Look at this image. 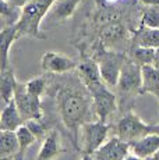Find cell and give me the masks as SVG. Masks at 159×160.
Listing matches in <instances>:
<instances>
[{
  "label": "cell",
  "instance_id": "6da1fadb",
  "mask_svg": "<svg viewBox=\"0 0 159 160\" xmlns=\"http://www.w3.org/2000/svg\"><path fill=\"white\" fill-rule=\"evenodd\" d=\"M90 91H85L81 87L74 85H63L56 92L57 110L62 117L64 125L70 130L73 135V143L77 146L78 131L81 130L82 124L87 122L90 116L91 106L94 107L92 96H90Z\"/></svg>",
  "mask_w": 159,
  "mask_h": 160
},
{
  "label": "cell",
  "instance_id": "7a4b0ae2",
  "mask_svg": "<svg viewBox=\"0 0 159 160\" xmlns=\"http://www.w3.org/2000/svg\"><path fill=\"white\" fill-rule=\"evenodd\" d=\"M53 2L54 0H31L23 8V14L17 24L18 38L29 36L35 39H46V35L41 32V24Z\"/></svg>",
  "mask_w": 159,
  "mask_h": 160
},
{
  "label": "cell",
  "instance_id": "3957f363",
  "mask_svg": "<svg viewBox=\"0 0 159 160\" xmlns=\"http://www.w3.org/2000/svg\"><path fill=\"white\" fill-rule=\"evenodd\" d=\"M158 130H159V127L145 124L134 113H127L126 116H123L120 121L117 122V127H116L117 137H120L126 142H133V141L145 137L148 134L158 132Z\"/></svg>",
  "mask_w": 159,
  "mask_h": 160
},
{
  "label": "cell",
  "instance_id": "277c9868",
  "mask_svg": "<svg viewBox=\"0 0 159 160\" xmlns=\"http://www.w3.org/2000/svg\"><path fill=\"white\" fill-rule=\"evenodd\" d=\"M87 89L92 96L94 110L96 116L99 117L100 121H105L116 110V96L109 91V87L103 81Z\"/></svg>",
  "mask_w": 159,
  "mask_h": 160
},
{
  "label": "cell",
  "instance_id": "5b68a950",
  "mask_svg": "<svg viewBox=\"0 0 159 160\" xmlns=\"http://www.w3.org/2000/svg\"><path fill=\"white\" fill-rule=\"evenodd\" d=\"M124 61H126V57L115 52H102L99 54L98 63H99L100 75L108 87H117Z\"/></svg>",
  "mask_w": 159,
  "mask_h": 160
},
{
  "label": "cell",
  "instance_id": "8992f818",
  "mask_svg": "<svg viewBox=\"0 0 159 160\" xmlns=\"http://www.w3.org/2000/svg\"><path fill=\"white\" fill-rule=\"evenodd\" d=\"M82 131V143H84V153L94 155L100 146L105 143L108 138L109 127L103 121L84 122L81 127Z\"/></svg>",
  "mask_w": 159,
  "mask_h": 160
},
{
  "label": "cell",
  "instance_id": "52a82bcc",
  "mask_svg": "<svg viewBox=\"0 0 159 160\" xmlns=\"http://www.w3.org/2000/svg\"><path fill=\"white\" fill-rule=\"evenodd\" d=\"M142 87V66L136 61L126 60L121 67L120 78L117 82V88L124 93H141Z\"/></svg>",
  "mask_w": 159,
  "mask_h": 160
},
{
  "label": "cell",
  "instance_id": "ba28073f",
  "mask_svg": "<svg viewBox=\"0 0 159 160\" xmlns=\"http://www.w3.org/2000/svg\"><path fill=\"white\" fill-rule=\"evenodd\" d=\"M14 102H16L18 110L23 114L24 120H42V104H41V98L39 96H33L29 92H27L24 84H18V87L16 89L14 93Z\"/></svg>",
  "mask_w": 159,
  "mask_h": 160
},
{
  "label": "cell",
  "instance_id": "9c48e42d",
  "mask_svg": "<svg viewBox=\"0 0 159 160\" xmlns=\"http://www.w3.org/2000/svg\"><path fill=\"white\" fill-rule=\"evenodd\" d=\"M130 142L113 137L94 153V160H124L130 155Z\"/></svg>",
  "mask_w": 159,
  "mask_h": 160
},
{
  "label": "cell",
  "instance_id": "30bf717a",
  "mask_svg": "<svg viewBox=\"0 0 159 160\" xmlns=\"http://www.w3.org/2000/svg\"><path fill=\"white\" fill-rule=\"evenodd\" d=\"M41 66L44 71L52 74H66L78 67L73 58L63 56L56 52H46L41 58Z\"/></svg>",
  "mask_w": 159,
  "mask_h": 160
},
{
  "label": "cell",
  "instance_id": "8fae6325",
  "mask_svg": "<svg viewBox=\"0 0 159 160\" xmlns=\"http://www.w3.org/2000/svg\"><path fill=\"white\" fill-rule=\"evenodd\" d=\"M80 3H81V0H54L52 3L50 8H49L45 20L50 21V22L66 21L67 18H70L74 14Z\"/></svg>",
  "mask_w": 159,
  "mask_h": 160
},
{
  "label": "cell",
  "instance_id": "7c38bea8",
  "mask_svg": "<svg viewBox=\"0 0 159 160\" xmlns=\"http://www.w3.org/2000/svg\"><path fill=\"white\" fill-rule=\"evenodd\" d=\"M62 152L63 146L60 132L57 130H52L44 138V143H42L35 160H54Z\"/></svg>",
  "mask_w": 159,
  "mask_h": 160
},
{
  "label": "cell",
  "instance_id": "4fadbf2b",
  "mask_svg": "<svg viewBox=\"0 0 159 160\" xmlns=\"http://www.w3.org/2000/svg\"><path fill=\"white\" fill-rule=\"evenodd\" d=\"M159 149V134L154 132V134H148L142 138L130 142V150L131 153L140 156V158H151Z\"/></svg>",
  "mask_w": 159,
  "mask_h": 160
},
{
  "label": "cell",
  "instance_id": "5bb4252c",
  "mask_svg": "<svg viewBox=\"0 0 159 160\" xmlns=\"http://www.w3.org/2000/svg\"><path fill=\"white\" fill-rule=\"evenodd\" d=\"M25 124L23 114L18 110L14 99L11 102L6 103V107L2 112L0 117V130L2 131H17L21 125Z\"/></svg>",
  "mask_w": 159,
  "mask_h": 160
},
{
  "label": "cell",
  "instance_id": "9a60e30c",
  "mask_svg": "<svg viewBox=\"0 0 159 160\" xmlns=\"http://www.w3.org/2000/svg\"><path fill=\"white\" fill-rule=\"evenodd\" d=\"M80 78L82 79V82L85 84V87L90 88L92 85H96L99 82H102V75H100V68L99 63L92 58H87V60L81 61L77 67Z\"/></svg>",
  "mask_w": 159,
  "mask_h": 160
},
{
  "label": "cell",
  "instance_id": "2e32d148",
  "mask_svg": "<svg viewBox=\"0 0 159 160\" xmlns=\"http://www.w3.org/2000/svg\"><path fill=\"white\" fill-rule=\"evenodd\" d=\"M141 93H151L159 99V68L154 64L142 66Z\"/></svg>",
  "mask_w": 159,
  "mask_h": 160
},
{
  "label": "cell",
  "instance_id": "e0dca14e",
  "mask_svg": "<svg viewBox=\"0 0 159 160\" xmlns=\"http://www.w3.org/2000/svg\"><path fill=\"white\" fill-rule=\"evenodd\" d=\"M18 87V82L14 75V70L11 66L2 70V78H0V95L4 103H8L14 99V93Z\"/></svg>",
  "mask_w": 159,
  "mask_h": 160
},
{
  "label": "cell",
  "instance_id": "ac0fdd59",
  "mask_svg": "<svg viewBox=\"0 0 159 160\" xmlns=\"http://www.w3.org/2000/svg\"><path fill=\"white\" fill-rule=\"evenodd\" d=\"M18 152L17 131H0V160L14 159Z\"/></svg>",
  "mask_w": 159,
  "mask_h": 160
},
{
  "label": "cell",
  "instance_id": "d6986e66",
  "mask_svg": "<svg viewBox=\"0 0 159 160\" xmlns=\"http://www.w3.org/2000/svg\"><path fill=\"white\" fill-rule=\"evenodd\" d=\"M18 39V31L17 25L11 27H3L2 33H0V45H2V70L7 68L8 64V52H10L11 45Z\"/></svg>",
  "mask_w": 159,
  "mask_h": 160
},
{
  "label": "cell",
  "instance_id": "ffe728a7",
  "mask_svg": "<svg viewBox=\"0 0 159 160\" xmlns=\"http://www.w3.org/2000/svg\"><path fill=\"white\" fill-rule=\"evenodd\" d=\"M17 137H18V152H17L14 160H24L25 159L27 150L35 143L36 137L25 127V124L21 125L17 130Z\"/></svg>",
  "mask_w": 159,
  "mask_h": 160
},
{
  "label": "cell",
  "instance_id": "44dd1931",
  "mask_svg": "<svg viewBox=\"0 0 159 160\" xmlns=\"http://www.w3.org/2000/svg\"><path fill=\"white\" fill-rule=\"evenodd\" d=\"M23 14V8L14 6L10 2H3L2 0V21L3 27L17 25Z\"/></svg>",
  "mask_w": 159,
  "mask_h": 160
},
{
  "label": "cell",
  "instance_id": "7402d4cb",
  "mask_svg": "<svg viewBox=\"0 0 159 160\" xmlns=\"http://www.w3.org/2000/svg\"><path fill=\"white\" fill-rule=\"evenodd\" d=\"M100 36L106 43H117L126 38V28L121 24H109L103 28Z\"/></svg>",
  "mask_w": 159,
  "mask_h": 160
},
{
  "label": "cell",
  "instance_id": "603a6c76",
  "mask_svg": "<svg viewBox=\"0 0 159 160\" xmlns=\"http://www.w3.org/2000/svg\"><path fill=\"white\" fill-rule=\"evenodd\" d=\"M137 45L146 48H159V28L142 29L137 36Z\"/></svg>",
  "mask_w": 159,
  "mask_h": 160
},
{
  "label": "cell",
  "instance_id": "cb8c5ba5",
  "mask_svg": "<svg viewBox=\"0 0 159 160\" xmlns=\"http://www.w3.org/2000/svg\"><path fill=\"white\" fill-rule=\"evenodd\" d=\"M155 52L156 49L154 48H146V46H138L134 49V61L138 63L140 66H146V64H154L155 60Z\"/></svg>",
  "mask_w": 159,
  "mask_h": 160
},
{
  "label": "cell",
  "instance_id": "d4e9b609",
  "mask_svg": "<svg viewBox=\"0 0 159 160\" xmlns=\"http://www.w3.org/2000/svg\"><path fill=\"white\" fill-rule=\"evenodd\" d=\"M141 21L145 28H159V6H145Z\"/></svg>",
  "mask_w": 159,
  "mask_h": 160
},
{
  "label": "cell",
  "instance_id": "484cf974",
  "mask_svg": "<svg viewBox=\"0 0 159 160\" xmlns=\"http://www.w3.org/2000/svg\"><path fill=\"white\" fill-rule=\"evenodd\" d=\"M46 85H48V81L45 77H36V78H32L29 81H27L24 84L27 92H29L33 96H39L41 98L44 95V92L46 91Z\"/></svg>",
  "mask_w": 159,
  "mask_h": 160
},
{
  "label": "cell",
  "instance_id": "4316f807",
  "mask_svg": "<svg viewBox=\"0 0 159 160\" xmlns=\"http://www.w3.org/2000/svg\"><path fill=\"white\" fill-rule=\"evenodd\" d=\"M25 127L28 128V130L31 131L33 135H35L36 139L46 137V127H45V124L42 122V120H36V118L27 120V121H25Z\"/></svg>",
  "mask_w": 159,
  "mask_h": 160
},
{
  "label": "cell",
  "instance_id": "83f0119b",
  "mask_svg": "<svg viewBox=\"0 0 159 160\" xmlns=\"http://www.w3.org/2000/svg\"><path fill=\"white\" fill-rule=\"evenodd\" d=\"M10 3H13L14 6H17V7H21V8H24L27 4H28L31 0H8Z\"/></svg>",
  "mask_w": 159,
  "mask_h": 160
},
{
  "label": "cell",
  "instance_id": "f1b7e54d",
  "mask_svg": "<svg viewBox=\"0 0 159 160\" xmlns=\"http://www.w3.org/2000/svg\"><path fill=\"white\" fill-rule=\"evenodd\" d=\"M144 6H159V0H141Z\"/></svg>",
  "mask_w": 159,
  "mask_h": 160
},
{
  "label": "cell",
  "instance_id": "f546056e",
  "mask_svg": "<svg viewBox=\"0 0 159 160\" xmlns=\"http://www.w3.org/2000/svg\"><path fill=\"white\" fill-rule=\"evenodd\" d=\"M154 66L159 68V48H156V52H155V60H154Z\"/></svg>",
  "mask_w": 159,
  "mask_h": 160
},
{
  "label": "cell",
  "instance_id": "4dcf8cb0",
  "mask_svg": "<svg viewBox=\"0 0 159 160\" xmlns=\"http://www.w3.org/2000/svg\"><path fill=\"white\" fill-rule=\"evenodd\" d=\"M124 160H142V158H140V156H137V155H134L133 153V155H128Z\"/></svg>",
  "mask_w": 159,
  "mask_h": 160
},
{
  "label": "cell",
  "instance_id": "1f68e13d",
  "mask_svg": "<svg viewBox=\"0 0 159 160\" xmlns=\"http://www.w3.org/2000/svg\"><path fill=\"white\" fill-rule=\"evenodd\" d=\"M81 160H94V156H92V155H88V153H85V155L81 158Z\"/></svg>",
  "mask_w": 159,
  "mask_h": 160
},
{
  "label": "cell",
  "instance_id": "d6a6232c",
  "mask_svg": "<svg viewBox=\"0 0 159 160\" xmlns=\"http://www.w3.org/2000/svg\"><path fill=\"white\" fill-rule=\"evenodd\" d=\"M152 158H154V160H159V149H158V152L155 153L154 156H152Z\"/></svg>",
  "mask_w": 159,
  "mask_h": 160
},
{
  "label": "cell",
  "instance_id": "836d02e7",
  "mask_svg": "<svg viewBox=\"0 0 159 160\" xmlns=\"http://www.w3.org/2000/svg\"><path fill=\"white\" fill-rule=\"evenodd\" d=\"M106 2H109V3H117V2H120V0H106Z\"/></svg>",
  "mask_w": 159,
  "mask_h": 160
},
{
  "label": "cell",
  "instance_id": "e575fe53",
  "mask_svg": "<svg viewBox=\"0 0 159 160\" xmlns=\"http://www.w3.org/2000/svg\"><path fill=\"white\" fill-rule=\"evenodd\" d=\"M3 2H8V0H3Z\"/></svg>",
  "mask_w": 159,
  "mask_h": 160
}]
</instances>
